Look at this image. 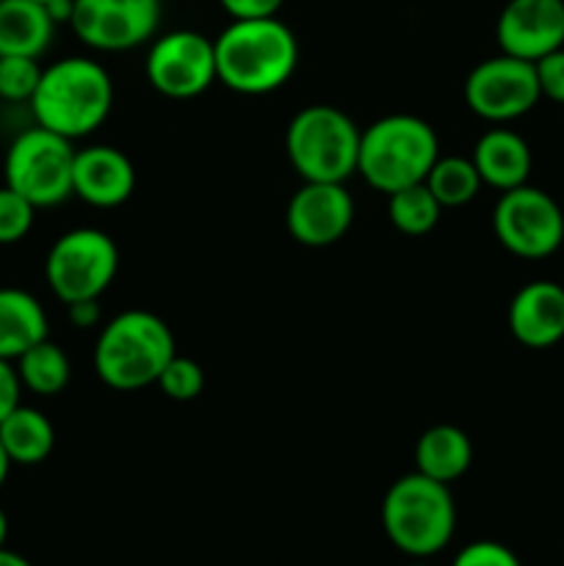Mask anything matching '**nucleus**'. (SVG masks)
<instances>
[{
    "mask_svg": "<svg viewBox=\"0 0 564 566\" xmlns=\"http://www.w3.org/2000/svg\"><path fill=\"white\" fill-rule=\"evenodd\" d=\"M216 48V81L236 94L263 97L291 81L299 64V42L280 17L232 20Z\"/></svg>",
    "mask_w": 564,
    "mask_h": 566,
    "instance_id": "nucleus-1",
    "label": "nucleus"
},
{
    "mask_svg": "<svg viewBox=\"0 0 564 566\" xmlns=\"http://www.w3.org/2000/svg\"><path fill=\"white\" fill-rule=\"evenodd\" d=\"M28 105L36 125L75 142L105 125L114 108V81L100 61L66 55L44 66Z\"/></svg>",
    "mask_w": 564,
    "mask_h": 566,
    "instance_id": "nucleus-2",
    "label": "nucleus"
},
{
    "mask_svg": "<svg viewBox=\"0 0 564 566\" xmlns=\"http://www.w3.org/2000/svg\"><path fill=\"white\" fill-rule=\"evenodd\" d=\"M177 354L171 326L149 310H125L105 321L94 343V374L111 390L133 392L155 385Z\"/></svg>",
    "mask_w": 564,
    "mask_h": 566,
    "instance_id": "nucleus-3",
    "label": "nucleus"
},
{
    "mask_svg": "<svg viewBox=\"0 0 564 566\" xmlns=\"http://www.w3.org/2000/svg\"><path fill=\"white\" fill-rule=\"evenodd\" d=\"M382 531L393 547L412 558L446 551L457 531V503L448 484L407 473L382 497Z\"/></svg>",
    "mask_w": 564,
    "mask_h": 566,
    "instance_id": "nucleus-4",
    "label": "nucleus"
},
{
    "mask_svg": "<svg viewBox=\"0 0 564 566\" xmlns=\"http://www.w3.org/2000/svg\"><path fill=\"white\" fill-rule=\"evenodd\" d=\"M437 158L440 138L429 122L412 114H390L359 136L357 175L390 197L393 191L424 182Z\"/></svg>",
    "mask_w": 564,
    "mask_h": 566,
    "instance_id": "nucleus-5",
    "label": "nucleus"
},
{
    "mask_svg": "<svg viewBox=\"0 0 564 566\" xmlns=\"http://www.w3.org/2000/svg\"><path fill=\"white\" fill-rule=\"evenodd\" d=\"M359 136L346 111L315 103L288 122L285 153L302 182H346L357 175Z\"/></svg>",
    "mask_w": 564,
    "mask_h": 566,
    "instance_id": "nucleus-6",
    "label": "nucleus"
},
{
    "mask_svg": "<svg viewBox=\"0 0 564 566\" xmlns=\"http://www.w3.org/2000/svg\"><path fill=\"white\" fill-rule=\"evenodd\" d=\"M75 153L70 138L33 125L9 144L3 158V182L31 205L55 208L72 197Z\"/></svg>",
    "mask_w": 564,
    "mask_h": 566,
    "instance_id": "nucleus-7",
    "label": "nucleus"
},
{
    "mask_svg": "<svg viewBox=\"0 0 564 566\" xmlns=\"http://www.w3.org/2000/svg\"><path fill=\"white\" fill-rule=\"evenodd\" d=\"M119 271V249L97 227H75L53 241L44 258V280L64 304L100 298Z\"/></svg>",
    "mask_w": 564,
    "mask_h": 566,
    "instance_id": "nucleus-8",
    "label": "nucleus"
},
{
    "mask_svg": "<svg viewBox=\"0 0 564 566\" xmlns=\"http://www.w3.org/2000/svg\"><path fill=\"white\" fill-rule=\"evenodd\" d=\"M492 232L514 258H551L564 241V213L551 193L525 182L498 197Z\"/></svg>",
    "mask_w": 564,
    "mask_h": 566,
    "instance_id": "nucleus-9",
    "label": "nucleus"
},
{
    "mask_svg": "<svg viewBox=\"0 0 564 566\" xmlns=\"http://www.w3.org/2000/svg\"><path fill=\"white\" fill-rule=\"evenodd\" d=\"M542 99L540 81L531 61L498 53L470 70L464 81V103L479 119L506 125L529 114Z\"/></svg>",
    "mask_w": 564,
    "mask_h": 566,
    "instance_id": "nucleus-10",
    "label": "nucleus"
},
{
    "mask_svg": "<svg viewBox=\"0 0 564 566\" xmlns=\"http://www.w3.org/2000/svg\"><path fill=\"white\" fill-rule=\"evenodd\" d=\"M149 86L171 99H191L208 92L216 83L213 39L199 31L177 28L153 39L147 53Z\"/></svg>",
    "mask_w": 564,
    "mask_h": 566,
    "instance_id": "nucleus-11",
    "label": "nucleus"
},
{
    "mask_svg": "<svg viewBox=\"0 0 564 566\" xmlns=\"http://www.w3.org/2000/svg\"><path fill=\"white\" fill-rule=\"evenodd\" d=\"M160 0H72L70 28L86 48L125 53L158 36Z\"/></svg>",
    "mask_w": 564,
    "mask_h": 566,
    "instance_id": "nucleus-12",
    "label": "nucleus"
},
{
    "mask_svg": "<svg viewBox=\"0 0 564 566\" xmlns=\"http://www.w3.org/2000/svg\"><path fill=\"white\" fill-rule=\"evenodd\" d=\"M354 221V199L346 182H302L285 210L288 232L296 243L324 249L341 241Z\"/></svg>",
    "mask_w": 564,
    "mask_h": 566,
    "instance_id": "nucleus-13",
    "label": "nucleus"
},
{
    "mask_svg": "<svg viewBox=\"0 0 564 566\" xmlns=\"http://www.w3.org/2000/svg\"><path fill=\"white\" fill-rule=\"evenodd\" d=\"M501 53L523 61L564 48V0H509L495 22Z\"/></svg>",
    "mask_w": 564,
    "mask_h": 566,
    "instance_id": "nucleus-14",
    "label": "nucleus"
},
{
    "mask_svg": "<svg viewBox=\"0 0 564 566\" xmlns=\"http://www.w3.org/2000/svg\"><path fill=\"white\" fill-rule=\"evenodd\" d=\"M136 166L122 149L111 144H92L75 153L72 166V197L92 208H119L133 197Z\"/></svg>",
    "mask_w": 564,
    "mask_h": 566,
    "instance_id": "nucleus-15",
    "label": "nucleus"
},
{
    "mask_svg": "<svg viewBox=\"0 0 564 566\" xmlns=\"http://www.w3.org/2000/svg\"><path fill=\"white\" fill-rule=\"evenodd\" d=\"M509 332L525 348H551L564 340V287L534 280L514 293L509 304Z\"/></svg>",
    "mask_w": 564,
    "mask_h": 566,
    "instance_id": "nucleus-16",
    "label": "nucleus"
},
{
    "mask_svg": "<svg viewBox=\"0 0 564 566\" xmlns=\"http://www.w3.org/2000/svg\"><path fill=\"white\" fill-rule=\"evenodd\" d=\"M470 160H473L481 182L498 188L501 193L529 182L531 147L520 133L509 130V127H492V130L481 133Z\"/></svg>",
    "mask_w": 564,
    "mask_h": 566,
    "instance_id": "nucleus-17",
    "label": "nucleus"
},
{
    "mask_svg": "<svg viewBox=\"0 0 564 566\" xmlns=\"http://www.w3.org/2000/svg\"><path fill=\"white\" fill-rule=\"evenodd\" d=\"M55 20L36 0H0V55L42 59L55 36Z\"/></svg>",
    "mask_w": 564,
    "mask_h": 566,
    "instance_id": "nucleus-18",
    "label": "nucleus"
},
{
    "mask_svg": "<svg viewBox=\"0 0 564 566\" xmlns=\"http://www.w3.org/2000/svg\"><path fill=\"white\" fill-rule=\"evenodd\" d=\"M473 462V442L459 426L437 423L415 442V470L451 486Z\"/></svg>",
    "mask_w": 564,
    "mask_h": 566,
    "instance_id": "nucleus-19",
    "label": "nucleus"
},
{
    "mask_svg": "<svg viewBox=\"0 0 564 566\" xmlns=\"http://www.w3.org/2000/svg\"><path fill=\"white\" fill-rule=\"evenodd\" d=\"M48 313L33 293L0 287V359L14 363L20 354L48 337Z\"/></svg>",
    "mask_w": 564,
    "mask_h": 566,
    "instance_id": "nucleus-20",
    "label": "nucleus"
},
{
    "mask_svg": "<svg viewBox=\"0 0 564 566\" xmlns=\"http://www.w3.org/2000/svg\"><path fill=\"white\" fill-rule=\"evenodd\" d=\"M0 446L9 453L11 464L20 468H33L42 464L55 448V429L50 418L39 409L20 407L0 423Z\"/></svg>",
    "mask_w": 564,
    "mask_h": 566,
    "instance_id": "nucleus-21",
    "label": "nucleus"
},
{
    "mask_svg": "<svg viewBox=\"0 0 564 566\" xmlns=\"http://www.w3.org/2000/svg\"><path fill=\"white\" fill-rule=\"evenodd\" d=\"M17 376H20L22 390L33 392L39 398H53L59 392H64V387L70 385L72 365L70 357L64 354V348L59 343H53L50 337L39 340L36 346L28 348L25 354L14 359Z\"/></svg>",
    "mask_w": 564,
    "mask_h": 566,
    "instance_id": "nucleus-22",
    "label": "nucleus"
},
{
    "mask_svg": "<svg viewBox=\"0 0 564 566\" xmlns=\"http://www.w3.org/2000/svg\"><path fill=\"white\" fill-rule=\"evenodd\" d=\"M424 182L442 208H462V205L473 202L476 193L484 186L473 160L459 158V155H446V158L440 155Z\"/></svg>",
    "mask_w": 564,
    "mask_h": 566,
    "instance_id": "nucleus-23",
    "label": "nucleus"
},
{
    "mask_svg": "<svg viewBox=\"0 0 564 566\" xmlns=\"http://www.w3.org/2000/svg\"><path fill=\"white\" fill-rule=\"evenodd\" d=\"M442 216V205L437 202L435 193L426 188V182H415V186L393 191L387 197V219L404 235H426L437 227Z\"/></svg>",
    "mask_w": 564,
    "mask_h": 566,
    "instance_id": "nucleus-24",
    "label": "nucleus"
},
{
    "mask_svg": "<svg viewBox=\"0 0 564 566\" xmlns=\"http://www.w3.org/2000/svg\"><path fill=\"white\" fill-rule=\"evenodd\" d=\"M44 66L28 55H0V99L31 103Z\"/></svg>",
    "mask_w": 564,
    "mask_h": 566,
    "instance_id": "nucleus-25",
    "label": "nucleus"
},
{
    "mask_svg": "<svg viewBox=\"0 0 564 566\" xmlns=\"http://www.w3.org/2000/svg\"><path fill=\"white\" fill-rule=\"evenodd\" d=\"M155 385H158L160 392H164L166 398H171V401H194V398L205 390V370L202 365L194 363L191 357L175 354V357L166 363V368L160 370Z\"/></svg>",
    "mask_w": 564,
    "mask_h": 566,
    "instance_id": "nucleus-26",
    "label": "nucleus"
},
{
    "mask_svg": "<svg viewBox=\"0 0 564 566\" xmlns=\"http://www.w3.org/2000/svg\"><path fill=\"white\" fill-rule=\"evenodd\" d=\"M36 210V205H31L22 193H17L14 188L3 182L0 186V247L20 243L33 230Z\"/></svg>",
    "mask_w": 564,
    "mask_h": 566,
    "instance_id": "nucleus-27",
    "label": "nucleus"
},
{
    "mask_svg": "<svg viewBox=\"0 0 564 566\" xmlns=\"http://www.w3.org/2000/svg\"><path fill=\"white\" fill-rule=\"evenodd\" d=\"M451 566H523L520 558L509 551L506 545L492 539H479L464 545L462 551L457 553Z\"/></svg>",
    "mask_w": 564,
    "mask_h": 566,
    "instance_id": "nucleus-28",
    "label": "nucleus"
},
{
    "mask_svg": "<svg viewBox=\"0 0 564 566\" xmlns=\"http://www.w3.org/2000/svg\"><path fill=\"white\" fill-rule=\"evenodd\" d=\"M534 70H536V81H540L542 97L564 105V48L553 50V53L542 55L540 61H534Z\"/></svg>",
    "mask_w": 564,
    "mask_h": 566,
    "instance_id": "nucleus-29",
    "label": "nucleus"
},
{
    "mask_svg": "<svg viewBox=\"0 0 564 566\" xmlns=\"http://www.w3.org/2000/svg\"><path fill=\"white\" fill-rule=\"evenodd\" d=\"M219 3L232 20H263L280 14L285 0H219Z\"/></svg>",
    "mask_w": 564,
    "mask_h": 566,
    "instance_id": "nucleus-30",
    "label": "nucleus"
},
{
    "mask_svg": "<svg viewBox=\"0 0 564 566\" xmlns=\"http://www.w3.org/2000/svg\"><path fill=\"white\" fill-rule=\"evenodd\" d=\"M22 385L11 359H0V423L20 407Z\"/></svg>",
    "mask_w": 564,
    "mask_h": 566,
    "instance_id": "nucleus-31",
    "label": "nucleus"
},
{
    "mask_svg": "<svg viewBox=\"0 0 564 566\" xmlns=\"http://www.w3.org/2000/svg\"><path fill=\"white\" fill-rule=\"evenodd\" d=\"M66 315H70V324L77 326V329H92L103 321V307H100V298H86V302L66 304Z\"/></svg>",
    "mask_w": 564,
    "mask_h": 566,
    "instance_id": "nucleus-32",
    "label": "nucleus"
},
{
    "mask_svg": "<svg viewBox=\"0 0 564 566\" xmlns=\"http://www.w3.org/2000/svg\"><path fill=\"white\" fill-rule=\"evenodd\" d=\"M0 566H33L25 556L9 551V547H0Z\"/></svg>",
    "mask_w": 564,
    "mask_h": 566,
    "instance_id": "nucleus-33",
    "label": "nucleus"
},
{
    "mask_svg": "<svg viewBox=\"0 0 564 566\" xmlns=\"http://www.w3.org/2000/svg\"><path fill=\"white\" fill-rule=\"evenodd\" d=\"M9 473H11V459H9V453H6V448L0 446V490H3Z\"/></svg>",
    "mask_w": 564,
    "mask_h": 566,
    "instance_id": "nucleus-34",
    "label": "nucleus"
},
{
    "mask_svg": "<svg viewBox=\"0 0 564 566\" xmlns=\"http://www.w3.org/2000/svg\"><path fill=\"white\" fill-rule=\"evenodd\" d=\"M6 539H9V517H6L3 506H0V547H6Z\"/></svg>",
    "mask_w": 564,
    "mask_h": 566,
    "instance_id": "nucleus-35",
    "label": "nucleus"
},
{
    "mask_svg": "<svg viewBox=\"0 0 564 566\" xmlns=\"http://www.w3.org/2000/svg\"><path fill=\"white\" fill-rule=\"evenodd\" d=\"M407 566H429V564H424V562H415V564H407Z\"/></svg>",
    "mask_w": 564,
    "mask_h": 566,
    "instance_id": "nucleus-36",
    "label": "nucleus"
},
{
    "mask_svg": "<svg viewBox=\"0 0 564 566\" xmlns=\"http://www.w3.org/2000/svg\"><path fill=\"white\" fill-rule=\"evenodd\" d=\"M36 3H42V6H48V3H53V0H36Z\"/></svg>",
    "mask_w": 564,
    "mask_h": 566,
    "instance_id": "nucleus-37",
    "label": "nucleus"
}]
</instances>
